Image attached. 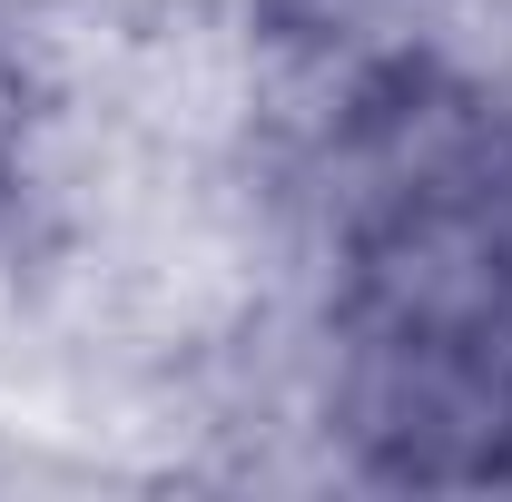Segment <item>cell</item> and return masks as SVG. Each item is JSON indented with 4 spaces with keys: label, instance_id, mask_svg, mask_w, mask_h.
<instances>
[{
    "label": "cell",
    "instance_id": "obj_4",
    "mask_svg": "<svg viewBox=\"0 0 512 502\" xmlns=\"http://www.w3.org/2000/svg\"><path fill=\"white\" fill-rule=\"evenodd\" d=\"M503 493H512V473H503Z\"/></svg>",
    "mask_w": 512,
    "mask_h": 502
},
{
    "label": "cell",
    "instance_id": "obj_3",
    "mask_svg": "<svg viewBox=\"0 0 512 502\" xmlns=\"http://www.w3.org/2000/svg\"><path fill=\"white\" fill-rule=\"evenodd\" d=\"M60 20H69V0H0V40H10L30 69H40V50L60 40Z\"/></svg>",
    "mask_w": 512,
    "mask_h": 502
},
{
    "label": "cell",
    "instance_id": "obj_2",
    "mask_svg": "<svg viewBox=\"0 0 512 502\" xmlns=\"http://www.w3.org/2000/svg\"><path fill=\"white\" fill-rule=\"evenodd\" d=\"M237 40L316 69H414L444 60L473 0H207Z\"/></svg>",
    "mask_w": 512,
    "mask_h": 502
},
{
    "label": "cell",
    "instance_id": "obj_1",
    "mask_svg": "<svg viewBox=\"0 0 512 502\" xmlns=\"http://www.w3.org/2000/svg\"><path fill=\"white\" fill-rule=\"evenodd\" d=\"M316 424L355 493H503L512 315L503 325H355L325 315Z\"/></svg>",
    "mask_w": 512,
    "mask_h": 502
}]
</instances>
